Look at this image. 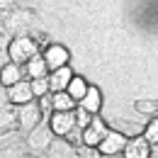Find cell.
I'll list each match as a JSON object with an SVG mask.
<instances>
[{"label": "cell", "instance_id": "cell-1", "mask_svg": "<svg viewBox=\"0 0 158 158\" xmlns=\"http://www.w3.org/2000/svg\"><path fill=\"white\" fill-rule=\"evenodd\" d=\"M2 29L10 34V37H17V34H32L39 29V20L32 10H20L17 5L12 10L5 12V22H2Z\"/></svg>", "mask_w": 158, "mask_h": 158}, {"label": "cell", "instance_id": "cell-2", "mask_svg": "<svg viewBox=\"0 0 158 158\" xmlns=\"http://www.w3.org/2000/svg\"><path fill=\"white\" fill-rule=\"evenodd\" d=\"M37 54H39V41L34 39L32 34H17V37H10V41H7V56L15 63L24 66Z\"/></svg>", "mask_w": 158, "mask_h": 158}, {"label": "cell", "instance_id": "cell-3", "mask_svg": "<svg viewBox=\"0 0 158 158\" xmlns=\"http://www.w3.org/2000/svg\"><path fill=\"white\" fill-rule=\"evenodd\" d=\"M41 119H46V117H44V112H41V105H39L37 98L24 102V105H17V127H20L22 134L32 131Z\"/></svg>", "mask_w": 158, "mask_h": 158}, {"label": "cell", "instance_id": "cell-4", "mask_svg": "<svg viewBox=\"0 0 158 158\" xmlns=\"http://www.w3.org/2000/svg\"><path fill=\"white\" fill-rule=\"evenodd\" d=\"M54 136H56V134L51 131L49 122L41 119L32 131L24 134V141H27V146H29V153H46V148H49V143H51Z\"/></svg>", "mask_w": 158, "mask_h": 158}, {"label": "cell", "instance_id": "cell-5", "mask_svg": "<svg viewBox=\"0 0 158 158\" xmlns=\"http://www.w3.org/2000/svg\"><path fill=\"white\" fill-rule=\"evenodd\" d=\"M49 127L56 136H66L73 127H76V114L73 110H63V112H51L49 114Z\"/></svg>", "mask_w": 158, "mask_h": 158}, {"label": "cell", "instance_id": "cell-6", "mask_svg": "<svg viewBox=\"0 0 158 158\" xmlns=\"http://www.w3.org/2000/svg\"><path fill=\"white\" fill-rule=\"evenodd\" d=\"M107 131H110V129L105 127V122H102L98 114H93V122L83 129V143H85V146H95V148H98V143L107 136Z\"/></svg>", "mask_w": 158, "mask_h": 158}, {"label": "cell", "instance_id": "cell-7", "mask_svg": "<svg viewBox=\"0 0 158 158\" xmlns=\"http://www.w3.org/2000/svg\"><path fill=\"white\" fill-rule=\"evenodd\" d=\"M41 56L46 61V66H49V71H54V68H61V66H66L68 59H71V54H68V49L66 46H61V44H49L44 51H41Z\"/></svg>", "mask_w": 158, "mask_h": 158}, {"label": "cell", "instance_id": "cell-8", "mask_svg": "<svg viewBox=\"0 0 158 158\" xmlns=\"http://www.w3.org/2000/svg\"><path fill=\"white\" fill-rule=\"evenodd\" d=\"M124 146H127L124 134H119V131H107V136L98 143V151H100V156H117V153L124 151Z\"/></svg>", "mask_w": 158, "mask_h": 158}, {"label": "cell", "instance_id": "cell-9", "mask_svg": "<svg viewBox=\"0 0 158 158\" xmlns=\"http://www.w3.org/2000/svg\"><path fill=\"white\" fill-rule=\"evenodd\" d=\"M46 156H51V158H73V156H78V146L71 143L66 136H54L51 143H49V148H46Z\"/></svg>", "mask_w": 158, "mask_h": 158}, {"label": "cell", "instance_id": "cell-10", "mask_svg": "<svg viewBox=\"0 0 158 158\" xmlns=\"http://www.w3.org/2000/svg\"><path fill=\"white\" fill-rule=\"evenodd\" d=\"M7 95H10V102L12 105H24L29 100H34V90H32V80L29 78H22L17 83H12L7 88Z\"/></svg>", "mask_w": 158, "mask_h": 158}, {"label": "cell", "instance_id": "cell-11", "mask_svg": "<svg viewBox=\"0 0 158 158\" xmlns=\"http://www.w3.org/2000/svg\"><path fill=\"white\" fill-rule=\"evenodd\" d=\"M122 156L127 158H151V143L148 139L143 136H136V139H127V146L122 151Z\"/></svg>", "mask_w": 158, "mask_h": 158}, {"label": "cell", "instance_id": "cell-12", "mask_svg": "<svg viewBox=\"0 0 158 158\" xmlns=\"http://www.w3.org/2000/svg\"><path fill=\"white\" fill-rule=\"evenodd\" d=\"M22 78H27V71H24L22 63L5 61V63L0 66V83H2L5 88H10L12 83H17V80H22Z\"/></svg>", "mask_w": 158, "mask_h": 158}, {"label": "cell", "instance_id": "cell-13", "mask_svg": "<svg viewBox=\"0 0 158 158\" xmlns=\"http://www.w3.org/2000/svg\"><path fill=\"white\" fill-rule=\"evenodd\" d=\"M71 78H73V71L68 68V63H66V66H61V68L49 71V85H51V93L66 90V88H68V83H71Z\"/></svg>", "mask_w": 158, "mask_h": 158}, {"label": "cell", "instance_id": "cell-14", "mask_svg": "<svg viewBox=\"0 0 158 158\" xmlns=\"http://www.w3.org/2000/svg\"><path fill=\"white\" fill-rule=\"evenodd\" d=\"M12 129H20L17 127V105H5L0 107V134L2 131H12Z\"/></svg>", "mask_w": 158, "mask_h": 158}, {"label": "cell", "instance_id": "cell-15", "mask_svg": "<svg viewBox=\"0 0 158 158\" xmlns=\"http://www.w3.org/2000/svg\"><path fill=\"white\" fill-rule=\"evenodd\" d=\"M78 100L73 98L68 90H59V93H51V110L54 112H63V110H76Z\"/></svg>", "mask_w": 158, "mask_h": 158}, {"label": "cell", "instance_id": "cell-16", "mask_svg": "<svg viewBox=\"0 0 158 158\" xmlns=\"http://www.w3.org/2000/svg\"><path fill=\"white\" fill-rule=\"evenodd\" d=\"M24 71H27V78H44V76H49V66H46V61L41 56V51L24 63Z\"/></svg>", "mask_w": 158, "mask_h": 158}, {"label": "cell", "instance_id": "cell-17", "mask_svg": "<svg viewBox=\"0 0 158 158\" xmlns=\"http://www.w3.org/2000/svg\"><path fill=\"white\" fill-rule=\"evenodd\" d=\"M78 105H80V107H85L88 112L98 114L100 107H102V95H100V88H93V85H90V88H88V93L78 100Z\"/></svg>", "mask_w": 158, "mask_h": 158}, {"label": "cell", "instance_id": "cell-18", "mask_svg": "<svg viewBox=\"0 0 158 158\" xmlns=\"http://www.w3.org/2000/svg\"><path fill=\"white\" fill-rule=\"evenodd\" d=\"M88 88H90V85H88V83H85L83 78H78V76H73L66 90H68V93H71V95H73L76 100H80L83 95H85V93H88Z\"/></svg>", "mask_w": 158, "mask_h": 158}, {"label": "cell", "instance_id": "cell-19", "mask_svg": "<svg viewBox=\"0 0 158 158\" xmlns=\"http://www.w3.org/2000/svg\"><path fill=\"white\" fill-rule=\"evenodd\" d=\"M32 80V90H34V98H44L51 93V85H49V76L44 78H29Z\"/></svg>", "mask_w": 158, "mask_h": 158}, {"label": "cell", "instance_id": "cell-20", "mask_svg": "<svg viewBox=\"0 0 158 158\" xmlns=\"http://www.w3.org/2000/svg\"><path fill=\"white\" fill-rule=\"evenodd\" d=\"M73 114H76V127H80V129H85V127L93 122V112H88V110H85V107H80V105H76Z\"/></svg>", "mask_w": 158, "mask_h": 158}, {"label": "cell", "instance_id": "cell-21", "mask_svg": "<svg viewBox=\"0 0 158 158\" xmlns=\"http://www.w3.org/2000/svg\"><path fill=\"white\" fill-rule=\"evenodd\" d=\"M143 136L148 139V143H158V117H153L148 124H146V129H143Z\"/></svg>", "mask_w": 158, "mask_h": 158}, {"label": "cell", "instance_id": "cell-22", "mask_svg": "<svg viewBox=\"0 0 158 158\" xmlns=\"http://www.w3.org/2000/svg\"><path fill=\"white\" fill-rule=\"evenodd\" d=\"M141 114H153V117H158V102H146V100H141V102H136L134 105Z\"/></svg>", "mask_w": 158, "mask_h": 158}, {"label": "cell", "instance_id": "cell-23", "mask_svg": "<svg viewBox=\"0 0 158 158\" xmlns=\"http://www.w3.org/2000/svg\"><path fill=\"white\" fill-rule=\"evenodd\" d=\"M5 105H10V95H7V88L0 83V107H5Z\"/></svg>", "mask_w": 158, "mask_h": 158}, {"label": "cell", "instance_id": "cell-24", "mask_svg": "<svg viewBox=\"0 0 158 158\" xmlns=\"http://www.w3.org/2000/svg\"><path fill=\"white\" fill-rule=\"evenodd\" d=\"M7 41H10V34L5 29H0V51H7Z\"/></svg>", "mask_w": 158, "mask_h": 158}, {"label": "cell", "instance_id": "cell-25", "mask_svg": "<svg viewBox=\"0 0 158 158\" xmlns=\"http://www.w3.org/2000/svg\"><path fill=\"white\" fill-rule=\"evenodd\" d=\"M15 5H17L15 0H0V10H5V12H7V10H12Z\"/></svg>", "mask_w": 158, "mask_h": 158}, {"label": "cell", "instance_id": "cell-26", "mask_svg": "<svg viewBox=\"0 0 158 158\" xmlns=\"http://www.w3.org/2000/svg\"><path fill=\"white\" fill-rule=\"evenodd\" d=\"M151 158H158V143H151Z\"/></svg>", "mask_w": 158, "mask_h": 158}, {"label": "cell", "instance_id": "cell-27", "mask_svg": "<svg viewBox=\"0 0 158 158\" xmlns=\"http://www.w3.org/2000/svg\"><path fill=\"white\" fill-rule=\"evenodd\" d=\"M2 22H5V10H0V29H2Z\"/></svg>", "mask_w": 158, "mask_h": 158}]
</instances>
